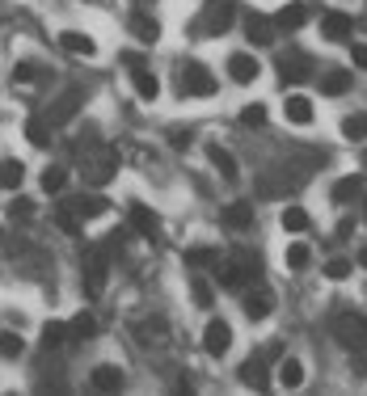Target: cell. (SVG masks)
<instances>
[{
    "instance_id": "cell-22",
    "label": "cell",
    "mask_w": 367,
    "mask_h": 396,
    "mask_svg": "<svg viewBox=\"0 0 367 396\" xmlns=\"http://www.w3.org/2000/svg\"><path fill=\"white\" fill-rule=\"evenodd\" d=\"M207 161L228 177V181H236V177H241V173H236V156H232L228 148H220V143H211V148H207Z\"/></svg>"
},
{
    "instance_id": "cell-23",
    "label": "cell",
    "mask_w": 367,
    "mask_h": 396,
    "mask_svg": "<svg viewBox=\"0 0 367 396\" xmlns=\"http://www.w3.org/2000/svg\"><path fill=\"white\" fill-rule=\"evenodd\" d=\"M359 194H363V177H342V181H333V203H338V207L355 203Z\"/></svg>"
},
{
    "instance_id": "cell-34",
    "label": "cell",
    "mask_w": 367,
    "mask_h": 396,
    "mask_svg": "<svg viewBox=\"0 0 367 396\" xmlns=\"http://www.w3.org/2000/svg\"><path fill=\"white\" fill-rule=\"evenodd\" d=\"M342 135H346L351 143H355V139H363V135H367V118H363V114H346V118H342Z\"/></svg>"
},
{
    "instance_id": "cell-5",
    "label": "cell",
    "mask_w": 367,
    "mask_h": 396,
    "mask_svg": "<svg viewBox=\"0 0 367 396\" xmlns=\"http://www.w3.org/2000/svg\"><path fill=\"white\" fill-rule=\"evenodd\" d=\"M182 93H190V97H211V93H216V76H211L203 64H186L182 68Z\"/></svg>"
},
{
    "instance_id": "cell-31",
    "label": "cell",
    "mask_w": 367,
    "mask_h": 396,
    "mask_svg": "<svg viewBox=\"0 0 367 396\" xmlns=\"http://www.w3.org/2000/svg\"><path fill=\"white\" fill-rule=\"evenodd\" d=\"M278 223H283V232H304V228H308V211H300V207H283Z\"/></svg>"
},
{
    "instance_id": "cell-43",
    "label": "cell",
    "mask_w": 367,
    "mask_h": 396,
    "mask_svg": "<svg viewBox=\"0 0 367 396\" xmlns=\"http://www.w3.org/2000/svg\"><path fill=\"white\" fill-rule=\"evenodd\" d=\"M9 211H13V215H21V220H30V215H34V203H30V198H17Z\"/></svg>"
},
{
    "instance_id": "cell-37",
    "label": "cell",
    "mask_w": 367,
    "mask_h": 396,
    "mask_svg": "<svg viewBox=\"0 0 367 396\" xmlns=\"http://www.w3.org/2000/svg\"><path fill=\"white\" fill-rule=\"evenodd\" d=\"M21 161H4V173H0V181H4V190H17L21 186Z\"/></svg>"
},
{
    "instance_id": "cell-18",
    "label": "cell",
    "mask_w": 367,
    "mask_h": 396,
    "mask_svg": "<svg viewBox=\"0 0 367 396\" xmlns=\"http://www.w3.org/2000/svg\"><path fill=\"white\" fill-rule=\"evenodd\" d=\"M275 21L283 26V30H300V26L308 21V4H304V0H291V4H283Z\"/></svg>"
},
{
    "instance_id": "cell-35",
    "label": "cell",
    "mask_w": 367,
    "mask_h": 396,
    "mask_svg": "<svg viewBox=\"0 0 367 396\" xmlns=\"http://www.w3.org/2000/svg\"><path fill=\"white\" fill-rule=\"evenodd\" d=\"M313 262V253H308V245H287V270H304V265Z\"/></svg>"
},
{
    "instance_id": "cell-38",
    "label": "cell",
    "mask_w": 367,
    "mask_h": 396,
    "mask_svg": "<svg viewBox=\"0 0 367 396\" xmlns=\"http://www.w3.org/2000/svg\"><path fill=\"white\" fill-rule=\"evenodd\" d=\"M351 270H355V265L346 262V258H333V262H325V274H329L333 283H342V278H351Z\"/></svg>"
},
{
    "instance_id": "cell-9",
    "label": "cell",
    "mask_w": 367,
    "mask_h": 396,
    "mask_svg": "<svg viewBox=\"0 0 367 396\" xmlns=\"http://www.w3.org/2000/svg\"><path fill=\"white\" fill-rule=\"evenodd\" d=\"M123 59L131 64V85H136V93L144 97V101H152V97L161 93V81H156V76L144 68V59H139V55H123Z\"/></svg>"
},
{
    "instance_id": "cell-39",
    "label": "cell",
    "mask_w": 367,
    "mask_h": 396,
    "mask_svg": "<svg viewBox=\"0 0 367 396\" xmlns=\"http://www.w3.org/2000/svg\"><path fill=\"white\" fill-rule=\"evenodd\" d=\"M241 123H245V127H262V123H266V106H245V110H241Z\"/></svg>"
},
{
    "instance_id": "cell-15",
    "label": "cell",
    "mask_w": 367,
    "mask_h": 396,
    "mask_svg": "<svg viewBox=\"0 0 367 396\" xmlns=\"http://www.w3.org/2000/svg\"><path fill=\"white\" fill-rule=\"evenodd\" d=\"M275 26H278V21H266V17H258V13H253V17L245 21V34H249V43H253V46H271V43H275Z\"/></svg>"
},
{
    "instance_id": "cell-21",
    "label": "cell",
    "mask_w": 367,
    "mask_h": 396,
    "mask_svg": "<svg viewBox=\"0 0 367 396\" xmlns=\"http://www.w3.org/2000/svg\"><path fill=\"white\" fill-rule=\"evenodd\" d=\"M186 265L190 270H220V249H211V245H198V249H186Z\"/></svg>"
},
{
    "instance_id": "cell-41",
    "label": "cell",
    "mask_w": 367,
    "mask_h": 396,
    "mask_svg": "<svg viewBox=\"0 0 367 396\" xmlns=\"http://www.w3.org/2000/svg\"><path fill=\"white\" fill-rule=\"evenodd\" d=\"M13 81L30 85V81H34V64H13Z\"/></svg>"
},
{
    "instance_id": "cell-11",
    "label": "cell",
    "mask_w": 367,
    "mask_h": 396,
    "mask_svg": "<svg viewBox=\"0 0 367 396\" xmlns=\"http://www.w3.org/2000/svg\"><path fill=\"white\" fill-rule=\"evenodd\" d=\"M258 72H262V68H258V59H253V55H245V51H236V55L228 59V76L236 81V85H253V81H258Z\"/></svg>"
},
{
    "instance_id": "cell-17",
    "label": "cell",
    "mask_w": 367,
    "mask_h": 396,
    "mask_svg": "<svg viewBox=\"0 0 367 396\" xmlns=\"http://www.w3.org/2000/svg\"><path fill=\"white\" fill-rule=\"evenodd\" d=\"M64 207H72V211H76L81 220H93V215H101V211H106L110 203H106L101 194H76V198H68Z\"/></svg>"
},
{
    "instance_id": "cell-40",
    "label": "cell",
    "mask_w": 367,
    "mask_h": 396,
    "mask_svg": "<svg viewBox=\"0 0 367 396\" xmlns=\"http://www.w3.org/2000/svg\"><path fill=\"white\" fill-rule=\"evenodd\" d=\"M0 354H4V358H17V354H21V337H17V333H0Z\"/></svg>"
},
{
    "instance_id": "cell-16",
    "label": "cell",
    "mask_w": 367,
    "mask_h": 396,
    "mask_svg": "<svg viewBox=\"0 0 367 396\" xmlns=\"http://www.w3.org/2000/svg\"><path fill=\"white\" fill-rule=\"evenodd\" d=\"M283 114H287V123L308 127V123H313V101H308V97H300V93H291V97H287V106H283Z\"/></svg>"
},
{
    "instance_id": "cell-42",
    "label": "cell",
    "mask_w": 367,
    "mask_h": 396,
    "mask_svg": "<svg viewBox=\"0 0 367 396\" xmlns=\"http://www.w3.org/2000/svg\"><path fill=\"white\" fill-rule=\"evenodd\" d=\"M351 64L367 72V43H355V46H351Z\"/></svg>"
},
{
    "instance_id": "cell-29",
    "label": "cell",
    "mask_w": 367,
    "mask_h": 396,
    "mask_svg": "<svg viewBox=\"0 0 367 396\" xmlns=\"http://www.w3.org/2000/svg\"><path fill=\"white\" fill-rule=\"evenodd\" d=\"M346 88H351V72H325V81H321L325 97H342Z\"/></svg>"
},
{
    "instance_id": "cell-46",
    "label": "cell",
    "mask_w": 367,
    "mask_h": 396,
    "mask_svg": "<svg viewBox=\"0 0 367 396\" xmlns=\"http://www.w3.org/2000/svg\"><path fill=\"white\" fill-rule=\"evenodd\" d=\"M363 333H367V316H363Z\"/></svg>"
},
{
    "instance_id": "cell-24",
    "label": "cell",
    "mask_w": 367,
    "mask_h": 396,
    "mask_svg": "<svg viewBox=\"0 0 367 396\" xmlns=\"http://www.w3.org/2000/svg\"><path fill=\"white\" fill-rule=\"evenodd\" d=\"M224 223H228L232 232H245V228L253 223V207H249V203H228V207H224Z\"/></svg>"
},
{
    "instance_id": "cell-8",
    "label": "cell",
    "mask_w": 367,
    "mask_h": 396,
    "mask_svg": "<svg viewBox=\"0 0 367 396\" xmlns=\"http://www.w3.org/2000/svg\"><path fill=\"white\" fill-rule=\"evenodd\" d=\"M333 333H338V342H342L346 350H355V346H363L367 342L363 316H333Z\"/></svg>"
},
{
    "instance_id": "cell-3",
    "label": "cell",
    "mask_w": 367,
    "mask_h": 396,
    "mask_svg": "<svg viewBox=\"0 0 367 396\" xmlns=\"http://www.w3.org/2000/svg\"><path fill=\"white\" fill-rule=\"evenodd\" d=\"M106 270H110V249H101V245L85 249V291L93 300L106 291Z\"/></svg>"
},
{
    "instance_id": "cell-44",
    "label": "cell",
    "mask_w": 367,
    "mask_h": 396,
    "mask_svg": "<svg viewBox=\"0 0 367 396\" xmlns=\"http://www.w3.org/2000/svg\"><path fill=\"white\" fill-rule=\"evenodd\" d=\"M359 265H367V245H363V249H359Z\"/></svg>"
},
{
    "instance_id": "cell-7",
    "label": "cell",
    "mask_w": 367,
    "mask_h": 396,
    "mask_svg": "<svg viewBox=\"0 0 367 396\" xmlns=\"http://www.w3.org/2000/svg\"><path fill=\"white\" fill-rule=\"evenodd\" d=\"M308 72H313V64H308V55H300V51H291V55L278 59V81H283V85H300V81H308Z\"/></svg>"
},
{
    "instance_id": "cell-12",
    "label": "cell",
    "mask_w": 367,
    "mask_h": 396,
    "mask_svg": "<svg viewBox=\"0 0 367 396\" xmlns=\"http://www.w3.org/2000/svg\"><path fill=\"white\" fill-rule=\"evenodd\" d=\"M351 30H355V21H351L346 13H325L321 17V39H329V43L351 39Z\"/></svg>"
},
{
    "instance_id": "cell-20",
    "label": "cell",
    "mask_w": 367,
    "mask_h": 396,
    "mask_svg": "<svg viewBox=\"0 0 367 396\" xmlns=\"http://www.w3.org/2000/svg\"><path fill=\"white\" fill-rule=\"evenodd\" d=\"M59 46H64L68 55H93V51H97V43H93L89 34H81V30H64V34H59Z\"/></svg>"
},
{
    "instance_id": "cell-33",
    "label": "cell",
    "mask_w": 367,
    "mask_h": 396,
    "mask_svg": "<svg viewBox=\"0 0 367 396\" xmlns=\"http://www.w3.org/2000/svg\"><path fill=\"white\" fill-rule=\"evenodd\" d=\"M64 181H68V169H59V165H46V169H43V190H46V194H59V190H64Z\"/></svg>"
},
{
    "instance_id": "cell-19",
    "label": "cell",
    "mask_w": 367,
    "mask_h": 396,
    "mask_svg": "<svg viewBox=\"0 0 367 396\" xmlns=\"http://www.w3.org/2000/svg\"><path fill=\"white\" fill-rule=\"evenodd\" d=\"M81 97H85L81 88H68V93H64V97H59V101L51 106V123H68V118L76 114V106H81Z\"/></svg>"
},
{
    "instance_id": "cell-2",
    "label": "cell",
    "mask_w": 367,
    "mask_h": 396,
    "mask_svg": "<svg viewBox=\"0 0 367 396\" xmlns=\"http://www.w3.org/2000/svg\"><path fill=\"white\" fill-rule=\"evenodd\" d=\"M232 17H236V4L232 0H207L203 4V13H198V21H194V34H224L232 26Z\"/></svg>"
},
{
    "instance_id": "cell-28",
    "label": "cell",
    "mask_w": 367,
    "mask_h": 396,
    "mask_svg": "<svg viewBox=\"0 0 367 396\" xmlns=\"http://www.w3.org/2000/svg\"><path fill=\"white\" fill-rule=\"evenodd\" d=\"M26 139L34 148H46L51 143V118H26Z\"/></svg>"
},
{
    "instance_id": "cell-30",
    "label": "cell",
    "mask_w": 367,
    "mask_h": 396,
    "mask_svg": "<svg viewBox=\"0 0 367 396\" xmlns=\"http://www.w3.org/2000/svg\"><path fill=\"white\" fill-rule=\"evenodd\" d=\"M190 295H194V304H198V308H211V304H216L211 283H207L203 274H194V278H190Z\"/></svg>"
},
{
    "instance_id": "cell-14",
    "label": "cell",
    "mask_w": 367,
    "mask_h": 396,
    "mask_svg": "<svg viewBox=\"0 0 367 396\" xmlns=\"http://www.w3.org/2000/svg\"><path fill=\"white\" fill-rule=\"evenodd\" d=\"M89 384L97 388V392H119V388H123V371L110 367V362H101V367H93Z\"/></svg>"
},
{
    "instance_id": "cell-32",
    "label": "cell",
    "mask_w": 367,
    "mask_h": 396,
    "mask_svg": "<svg viewBox=\"0 0 367 396\" xmlns=\"http://www.w3.org/2000/svg\"><path fill=\"white\" fill-rule=\"evenodd\" d=\"M68 337H72V325H46L43 329V346L46 350H59Z\"/></svg>"
},
{
    "instance_id": "cell-13",
    "label": "cell",
    "mask_w": 367,
    "mask_h": 396,
    "mask_svg": "<svg viewBox=\"0 0 367 396\" xmlns=\"http://www.w3.org/2000/svg\"><path fill=\"white\" fill-rule=\"evenodd\" d=\"M266 358H271V354L249 358V362L241 367V384H245V388H258V392H266V388H271V384H266Z\"/></svg>"
},
{
    "instance_id": "cell-26",
    "label": "cell",
    "mask_w": 367,
    "mask_h": 396,
    "mask_svg": "<svg viewBox=\"0 0 367 396\" xmlns=\"http://www.w3.org/2000/svg\"><path fill=\"white\" fill-rule=\"evenodd\" d=\"M131 228H136L139 236H148V240H152V236L161 232V220H156L148 207H131Z\"/></svg>"
},
{
    "instance_id": "cell-6",
    "label": "cell",
    "mask_w": 367,
    "mask_h": 396,
    "mask_svg": "<svg viewBox=\"0 0 367 396\" xmlns=\"http://www.w3.org/2000/svg\"><path fill=\"white\" fill-rule=\"evenodd\" d=\"M228 346H232L228 320H207V329H203V350L211 354V358H220V354H228Z\"/></svg>"
},
{
    "instance_id": "cell-45",
    "label": "cell",
    "mask_w": 367,
    "mask_h": 396,
    "mask_svg": "<svg viewBox=\"0 0 367 396\" xmlns=\"http://www.w3.org/2000/svg\"><path fill=\"white\" fill-rule=\"evenodd\" d=\"M363 223H367V198H363Z\"/></svg>"
},
{
    "instance_id": "cell-4",
    "label": "cell",
    "mask_w": 367,
    "mask_h": 396,
    "mask_svg": "<svg viewBox=\"0 0 367 396\" xmlns=\"http://www.w3.org/2000/svg\"><path fill=\"white\" fill-rule=\"evenodd\" d=\"M258 274V258H249V253H241L236 262L220 265V287H228V291H236V287H245L249 278Z\"/></svg>"
},
{
    "instance_id": "cell-10",
    "label": "cell",
    "mask_w": 367,
    "mask_h": 396,
    "mask_svg": "<svg viewBox=\"0 0 367 396\" xmlns=\"http://www.w3.org/2000/svg\"><path fill=\"white\" fill-rule=\"evenodd\" d=\"M241 308H245L249 320H266L271 308H275V295H271L266 287H253V291H245V304H241Z\"/></svg>"
},
{
    "instance_id": "cell-36",
    "label": "cell",
    "mask_w": 367,
    "mask_h": 396,
    "mask_svg": "<svg viewBox=\"0 0 367 396\" xmlns=\"http://www.w3.org/2000/svg\"><path fill=\"white\" fill-rule=\"evenodd\" d=\"M97 333V320H93L89 312H81L76 320H72V342H85V337H93Z\"/></svg>"
},
{
    "instance_id": "cell-1",
    "label": "cell",
    "mask_w": 367,
    "mask_h": 396,
    "mask_svg": "<svg viewBox=\"0 0 367 396\" xmlns=\"http://www.w3.org/2000/svg\"><path fill=\"white\" fill-rule=\"evenodd\" d=\"M76 161H81V173L89 186H106L114 169H119V156H114V148H106V143H85V148H76Z\"/></svg>"
},
{
    "instance_id": "cell-25",
    "label": "cell",
    "mask_w": 367,
    "mask_h": 396,
    "mask_svg": "<svg viewBox=\"0 0 367 396\" xmlns=\"http://www.w3.org/2000/svg\"><path fill=\"white\" fill-rule=\"evenodd\" d=\"M278 384L283 388H300L304 384V367H300V358H278Z\"/></svg>"
},
{
    "instance_id": "cell-27",
    "label": "cell",
    "mask_w": 367,
    "mask_h": 396,
    "mask_svg": "<svg viewBox=\"0 0 367 396\" xmlns=\"http://www.w3.org/2000/svg\"><path fill=\"white\" fill-rule=\"evenodd\" d=\"M131 34H136L139 43H156V39H161V26H156V21H152V17H144V13H136V17H131Z\"/></svg>"
}]
</instances>
